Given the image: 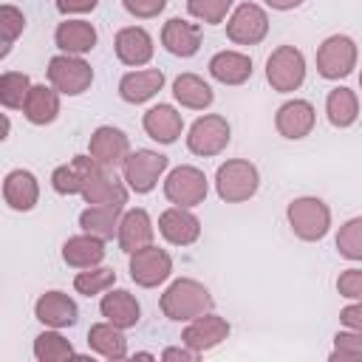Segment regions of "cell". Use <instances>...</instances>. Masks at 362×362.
Listing matches in <instances>:
<instances>
[{"label": "cell", "mask_w": 362, "mask_h": 362, "mask_svg": "<svg viewBox=\"0 0 362 362\" xmlns=\"http://www.w3.org/2000/svg\"><path fill=\"white\" fill-rule=\"evenodd\" d=\"M88 345H90V351L102 354L105 359H124L127 356V339H124L122 328L113 325V322H96V325H90Z\"/></svg>", "instance_id": "f1b7e54d"}, {"label": "cell", "mask_w": 362, "mask_h": 362, "mask_svg": "<svg viewBox=\"0 0 362 362\" xmlns=\"http://www.w3.org/2000/svg\"><path fill=\"white\" fill-rule=\"evenodd\" d=\"M158 232L175 243V246H189L198 240L201 235V221L187 209V206H173V209H164L161 218H158Z\"/></svg>", "instance_id": "9a60e30c"}, {"label": "cell", "mask_w": 362, "mask_h": 362, "mask_svg": "<svg viewBox=\"0 0 362 362\" xmlns=\"http://www.w3.org/2000/svg\"><path fill=\"white\" fill-rule=\"evenodd\" d=\"M226 337H229V322H226L223 317H215V314L195 317V320L184 328V334H181L184 345L192 348V351H198V354H201V351H209V348H215V345H221Z\"/></svg>", "instance_id": "5bb4252c"}, {"label": "cell", "mask_w": 362, "mask_h": 362, "mask_svg": "<svg viewBox=\"0 0 362 362\" xmlns=\"http://www.w3.org/2000/svg\"><path fill=\"white\" fill-rule=\"evenodd\" d=\"M88 150H90V156H93L102 167L113 170V167L124 164V158L130 156V141H127V136H124L119 127L102 124V127L93 130L90 141H88Z\"/></svg>", "instance_id": "4fadbf2b"}, {"label": "cell", "mask_w": 362, "mask_h": 362, "mask_svg": "<svg viewBox=\"0 0 362 362\" xmlns=\"http://www.w3.org/2000/svg\"><path fill=\"white\" fill-rule=\"evenodd\" d=\"M122 3H124V8H127L133 17H141V20L161 14L164 6H167V0H122Z\"/></svg>", "instance_id": "b9f144b4"}, {"label": "cell", "mask_w": 362, "mask_h": 362, "mask_svg": "<svg viewBox=\"0 0 362 362\" xmlns=\"http://www.w3.org/2000/svg\"><path fill=\"white\" fill-rule=\"evenodd\" d=\"M229 122L218 113L201 116L192 122L189 133H187V147L195 156H218L226 144H229Z\"/></svg>", "instance_id": "9c48e42d"}, {"label": "cell", "mask_w": 362, "mask_h": 362, "mask_svg": "<svg viewBox=\"0 0 362 362\" xmlns=\"http://www.w3.org/2000/svg\"><path fill=\"white\" fill-rule=\"evenodd\" d=\"M48 79L51 85L65 96H79L93 82V68L76 57V54H59L48 62Z\"/></svg>", "instance_id": "8992f818"}, {"label": "cell", "mask_w": 362, "mask_h": 362, "mask_svg": "<svg viewBox=\"0 0 362 362\" xmlns=\"http://www.w3.org/2000/svg\"><path fill=\"white\" fill-rule=\"evenodd\" d=\"M359 85H362V74H359Z\"/></svg>", "instance_id": "7dc6e473"}, {"label": "cell", "mask_w": 362, "mask_h": 362, "mask_svg": "<svg viewBox=\"0 0 362 362\" xmlns=\"http://www.w3.org/2000/svg\"><path fill=\"white\" fill-rule=\"evenodd\" d=\"M325 113L334 127H351L359 116V102L351 88H334L325 99Z\"/></svg>", "instance_id": "1f68e13d"}, {"label": "cell", "mask_w": 362, "mask_h": 362, "mask_svg": "<svg viewBox=\"0 0 362 362\" xmlns=\"http://www.w3.org/2000/svg\"><path fill=\"white\" fill-rule=\"evenodd\" d=\"M164 85V74L158 68H150V71H130L122 76L119 82V96L130 105H141L147 99H153Z\"/></svg>", "instance_id": "cb8c5ba5"}, {"label": "cell", "mask_w": 362, "mask_h": 362, "mask_svg": "<svg viewBox=\"0 0 362 362\" xmlns=\"http://www.w3.org/2000/svg\"><path fill=\"white\" fill-rule=\"evenodd\" d=\"M354 65H356V45L345 34H334L317 48V71L325 79H342L354 71Z\"/></svg>", "instance_id": "52a82bcc"}, {"label": "cell", "mask_w": 362, "mask_h": 362, "mask_svg": "<svg viewBox=\"0 0 362 362\" xmlns=\"http://www.w3.org/2000/svg\"><path fill=\"white\" fill-rule=\"evenodd\" d=\"M288 226L294 229L297 238L303 240H322L331 226V209L320 198H294L286 209Z\"/></svg>", "instance_id": "277c9868"}, {"label": "cell", "mask_w": 362, "mask_h": 362, "mask_svg": "<svg viewBox=\"0 0 362 362\" xmlns=\"http://www.w3.org/2000/svg\"><path fill=\"white\" fill-rule=\"evenodd\" d=\"M113 48H116L119 62H124V65H144L153 57V37L144 28H139V25H127V28H122L116 34Z\"/></svg>", "instance_id": "ac0fdd59"}, {"label": "cell", "mask_w": 362, "mask_h": 362, "mask_svg": "<svg viewBox=\"0 0 362 362\" xmlns=\"http://www.w3.org/2000/svg\"><path fill=\"white\" fill-rule=\"evenodd\" d=\"M119 221H122V204H93L79 215V226L99 238H113V232H119Z\"/></svg>", "instance_id": "f546056e"}, {"label": "cell", "mask_w": 362, "mask_h": 362, "mask_svg": "<svg viewBox=\"0 0 362 362\" xmlns=\"http://www.w3.org/2000/svg\"><path fill=\"white\" fill-rule=\"evenodd\" d=\"M209 74L221 85H243L252 76V59L238 51H218L209 59Z\"/></svg>", "instance_id": "484cf974"}, {"label": "cell", "mask_w": 362, "mask_h": 362, "mask_svg": "<svg viewBox=\"0 0 362 362\" xmlns=\"http://www.w3.org/2000/svg\"><path fill=\"white\" fill-rule=\"evenodd\" d=\"M99 311H102V317L107 322H113L119 328H133L139 322V317H141V308H139L136 297L130 291H124V288L107 291L102 297V303H99Z\"/></svg>", "instance_id": "d4e9b609"}, {"label": "cell", "mask_w": 362, "mask_h": 362, "mask_svg": "<svg viewBox=\"0 0 362 362\" xmlns=\"http://www.w3.org/2000/svg\"><path fill=\"white\" fill-rule=\"evenodd\" d=\"M28 90H31V82H28L25 74L6 71V74L0 76V102H3L6 107H23Z\"/></svg>", "instance_id": "836d02e7"}, {"label": "cell", "mask_w": 362, "mask_h": 362, "mask_svg": "<svg viewBox=\"0 0 362 362\" xmlns=\"http://www.w3.org/2000/svg\"><path fill=\"white\" fill-rule=\"evenodd\" d=\"M164 195L167 201H173L175 206H198L204 204L206 198V175L198 170V167H189V164H181L175 167L167 181H164Z\"/></svg>", "instance_id": "ba28073f"}, {"label": "cell", "mask_w": 362, "mask_h": 362, "mask_svg": "<svg viewBox=\"0 0 362 362\" xmlns=\"http://www.w3.org/2000/svg\"><path fill=\"white\" fill-rule=\"evenodd\" d=\"M116 283V272L113 269H85V272H79L76 277H74V288L79 291V294H85V297H93V294H102V291H107L110 286Z\"/></svg>", "instance_id": "e575fe53"}, {"label": "cell", "mask_w": 362, "mask_h": 362, "mask_svg": "<svg viewBox=\"0 0 362 362\" xmlns=\"http://www.w3.org/2000/svg\"><path fill=\"white\" fill-rule=\"evenodd\" d=\"M195 356H198V351H187V348H167L164 354H161V359H184V362H195Z\"/></svg>", "instance_id": "f6af8a7d"}, {"label": "cell", "mask_w": 362, "mask_h": 362, "mask_svg": "<svg viewBox=\"0 0 362 362\" xmlns=\"http://www.w3.org/2000/svg\"><path fill=\"white\" fill-rule=\"evenodd\" d=\"M260 187V175L257 167L246 158H232L226 164L218 167L215 173V189L223 201L238 204V201H249Z\"/></svg>", "instance_id": "3957f363"}, {"label": "cell", "mask_w": 362, "mask_h": 362, "mask_svg": "<svg viewBox=\"0 0 362 362\" xmlns=\"http://www.w3.org/2000/svg\"><path fill=\"white\" fill-rule=\"evenodd\" d=\"M274 124H277V133L280 136H286V139H303L314 127V105L305 102V99H291V102H286V105L277 107Z\"/></svg>", "instance_id": "e0dca14e"}, {"label": "cell", "mask_w": 362, "mask_h": 362, "mask_svg": "<svg viewBox=\"0 0 362 362\" xmlns=\"http://www.w3.org/2000/svg\"><path fill=\"white\" fill-rule=\"evenodd\" d=\"M170 272H173V257L153 243L130 255V277H133V283H139L144 288L164 283L170 277Z\"/></svg>", "instance_id": "7c38bea8"}, {"label": "cell", "mask_w": 362, "mask_h": 362, "mask_svg": "<svg viewBox=\"0 0 362 362\" xmlns=\"http://www.w3.org/2000/svg\"><path fill=\"white\" fill-rule=\"evenodd\" d=\"M339 320H342L348 328L362 331V300H356L354 305H345V308L339 311Z\"/></svg>", "instance_id": "ee69618b"}, {"label": "cell", "mask_w": 362, "mask_h": 362, "mask_svg": "<svg viewBox=\"0 0 362 362\" xmlns=\"http://www.w3.org/2000/svg\"><path fill=\"white\" fill-rule=\"evenodd\" d=\"M266 79L274 90L288 93L297 90L305 79V59L294 45H280L277 51H272V57L266 59Z\"/></svg>", "instance_id": "5b68a950"}, {"label": "cell", "mask_w": 362, "mask_h": 362, "mask_svg": "<svg viewBox=\"0 0 362 362\" xmlns=\"http://www.w3.org/2000/svg\"><path fill=\"white\" fill-rule=\"evenodd\" d=\"M266 34H269V17L255 3H240L226 23V37L238 45H257Z\"/></svg>", "instance_id": "8fae6325"}, {"label": "cell", "mask_w": 362, "mask_h": 362, "mask_svg": "<svg viewBox=\"0 0 362 362\" xmlns=\"http://www.w3.org/2000/svg\"><path fill=\"white\" fill-rule=\"evenodd\" d=\"M337 291L348 300H362V269H345L337 280Z\"/></svg>", "instance_id": "60d3db41"}, {"label": "cell", "mask_w": 362, "mask_h": 362, "mask_svg": "<svg viewBox=\"0 0 362 362\" xmlns=\"http://www.w3.org/2000/svg\"><path fill=\"white\" fill-rule=\"evenodd\" d=\"M51 187H54L59 195H76V192H82V175H79V170L74 167V161L54 170Z\"/></svg>", "instance_id": "f35d334b"}, {"label": "cell", "mask_w": 362, "mask_h": 362, "mask_svg": "<svg viewBox=\"0 0 362 362\" xmlns=\"http://www.w3.org/2000/svg\"><path fill=\"white\" fill-rule=\"evenodd\" d=\"M34 317L42 325H51V328H68V325L76 322L79 308H76V303L68 294H62V291H45L34 303Z\"/></svg>", "instance_id": "2e32d148"}, {"label": "cell", "mask_w": 362, "mask_h": 362, "mask_svg": "<svg viewBox=\"0 0 362 362\" xmlns=\"http://www.w3.org/2000/svg\"><path fill=\"white\" fill-rule=\"evenodd\" d=\"M266 6H272V8H277V11H288V8H297L303 0H263Z\"/></svg>", "instance_id": "bcb514c9"}, {"label": "cell", "mask_w": 362, "mask_h": 362, "mask_svg": "<svg viewBox=\"0 0 362 362\" xmlns=\"http://www.w3.org/2000/svg\"><path fill=\"white\" fill-rule=\"evenodd\" d=\"M23 28H25V17H23V11L20 8H14V6H0V37H3V57L11 51V45H14V40L23 34Z\"/></svg>", "instance_id": "8d00e7d4"}, {"label": "cell", "mask_w": 362, "mask_h": 362, "mask_svg": "<svg viewBox=\"0 0 362 362\" xmlns=\"http://www.w3.org/2000/svg\"><path fill=\"white\" fill-rule=\"evenodd\" d=\"M173 93H175V99H178L184 107H192V110H204V107H209L212 99H215L212 88H209L201 76H195V74H181V76L173 82Z\"/></svg>", "instance_id": "4dcf8cb0"}, {"label": "cell", "mask_w": 362, "mask_h": 362, "mask_svg": "<svg viewBox=\"0 0 362 362\" xmlns=\"http://www.w3.org/2000/svg\"><path fill=\"white\" fill-rule=\"evenodd\" d=\"M167 170V156L156 150H136L124 158L122 173L133 192H150L158 184V175Z\"/></svg>", "instance_id": "30bf717a"}, {"label": "cell", "mask_w": 362, "mask_h": 362, "mask_svg": "<svg viewBox=\"0 0 362 362\" xmlns=\"http://www.w3.org/2000/svg\"><path fill=\"white\" fill-rule=\"evenodd\" d=\"M232 8V0H187V11L201 20V23H221L226 17V11Z\"/></svg>", "instance_id": "74e56055"}, {"label": "cell", "mask_w": 362, "mask_h": 362, "mask_svg": "<svg viewBox=\"0 0 362 362\" xmlns=\"http://www.w3.org/2000/svg\"><path fill=\"white\" fill-rule=\"evenodd\" d=\"M34 356L40 362H62V359H71L74 356V348L65 337H59L57 331H42L37 339H34Z\"/></svg>", "instance_id": "d6a6232c"}, {"label": "cell", "mask_w": 362, "mask_h": 362, "mask_svg": "<svg viewBox=\"0 0 362 362\" xmlns=\"http://www.w3.org/2000/svg\"><path fill=\"white\" fill-rule=\"evenodd\" d=\"M116 235H119V246L133 255V252L153 243V221L144 209H130V212L122 215Z\"/></svg>", "instance_id": "7402d4cb"}, {"label": "cell", "mask_w": 362, "mask_h": 362, "mask_svg": "<svg viewBox=\"0 0 362 362\" xmlns=\"http://www.w3.org/2000/svg\"><path fill=\"white\" fill-rule=\"evenodd\" d=\"M209 308H212V294L206 291V286H201L198 280H189V277L175 280L161 294V311H164V317H170L175 322L204 317V314H209Z\"/></svg>", "instance_id": "6da1fadb"}, {"label": "cell", "mask_w": 362, "mask_h": 362, "mask_svg": "<svg viewBox=\"0 0 362 362\" xmlns=\"http://www.w3.org/2000/svg\"><path fill=\"white\" fill-rule=\"evenodd\" d=\"M3 198L17 212L34 209V204L40 198V184H37L34 173H28V170H11L6 175V181H3Z\"/></svg>", "instance_id": "d6986e66"}, {"label": "cell", "mask_w": 362, "mask_h": 362, "mask_svg": "<svg viewBox=\"0 0 362 362\" xmlns=\"http://www.w3.org/2000/svg\"><path fill=\"white\" fill-rule=\"evenodd\" d=\"M161 42L170 54L175 57H192L198 48H201V28L195 23H187L181 17H173L164 23V31H161Z\"/></svg>", "instance_id": "603a6c76"}, {"label": "cell", "mask_w": 362, "mask_h": 362, "mask_svg": "<svg viewBox=\"0 0 362 362\" xmlns=\"http://www.w3.org/2000/svg\"><path fill=\"white\" fill-rule=\"evenodd\" d=\"M337 249L348 260H362V218H351L337 232Z\"/></svg>", "instance_id": "d590c367"}, {"label": "cell", "mask_w": 362, "mask_h": 362, "mask_svg": "<svg viewBox=\"0 0 362 362\" xmlns=\"http://www.w3.org/2000/svg\"><path fill=\"white\" fill-rule=\"evenodd\" d=\"M102 257H105V238L99 235L85 232L62 243V260L74 269H93L96 263H102Z\"/></svg>", "instance_id": "ffe728a7"}, {"label": "cell", "mask_w": 362, "mask_h": 362, "mask_svg": "<svg viewBox=\"0 0 362 362\" xmlns=\"http://www.w3.org/2000/svg\"><path fill=\"white\" fill-rule=\"evenodd\" d=\"M99 0H57V8L62 14H85V11H93Z\"/></svg>", "instance_id": "7bdbcfd3"}, {"label": "cell", "mask_w": 362, "mask_h": 362, "mask_svg": "<svg viewBox=\"0 0 362 362\" xmlns=\"http://www.w3.org/2000/svg\"><path fill=\"white\" fill-rule=\"evenodd\" d=\"M74 167L82 175V198L88 204H124L127 201V187L116 181V175L107 173L93 156H76Z\"/></svg>", "instance_id": "7a4b0ae2"}, {"label": "cell", "mask_w": 362, "mask_h": 362, "mask_svg": "<svg viewBox=\"0 0 362 362\" xmlns=\"http://www.w3.org/2000/svg\"><path fill=\"white\" fill-rule=\"evenodd\" d=\"M141 124H144V133L150 139L161 141V144H173L181 136V130H184V119H181V113L173 105H156V107H150L144 113V122Z\"/></svg>", "instance_id": "44dd1931"}, {"label": "cell", "mask_w": 362, "mask_h": 362, "mask_svg": "<svg viewBox=\"0 0 362 362\" xmlns=\"http://www.w3.org/2000/svg\"><path fill=\"white\" fill-rule=\"evenodd\" d=\"M359 356H362V331L337 334L334 337V354H331V359H359Z\"/></svg>", "instance_id": "ab89813d"}, {"label": "cell", "mask_w": 362, "mask_h": 362, "mask_svg": "<svg viewBox=\"0 0 362 362\" xmlns=\"http://www.w3.org/2000/svg\"><path fill=\"white\" fill-rule=\"evenodd\" d=\"M54 40L57 45L65 51V54H88L93 45H96V28L85 20H65L57 25L54 31Z\"/></svg>", "instance_id": "4316f807"}, {"label": "cell", "mask_w": 362, "mask_h": 362, "mask_svg": "<svg viewBox=\"0 0 362 362\" xmlns=\"http://www.w3.org/2000/svg\"><path fill=\"white\" fill-rule=\"evenodd\" d=\"M59 90L57 88H45V85H31L23 113L31 124H51L59 113Z\"/></svg>", "instance_id": "83f0119b"}]
</instances>
